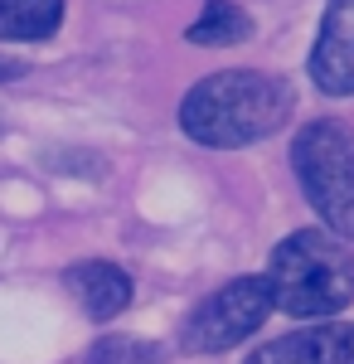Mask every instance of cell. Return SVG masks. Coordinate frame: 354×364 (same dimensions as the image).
Instances as JSON below:
<instances>
[{"mask_svg":"<svg viewBox=\"0 0 354 364\" xmlns=\"http://www.w3.org/2000/svg\"><path fill=\"white\" fill-rule=\"evenodd\" d=\"M296 112V92L281 73L267 68H223L209 73L180 102V132L214 151H238L267 141Z\"/></svg>","mask_w":354,"mask_h":364,"instance_id":"obj_1","label":"cell"},{"mask_svg":"<svg viewBox=\"0 0 354 364\" xmlns=\"http://www.w3.org/2000/svg\"><path fill=\"white\" fill-rule=\"evenodd\" d=\"M262 277L272 311L296 321H330L354 301V248L321 228H296L272 248Z\"/></svg>","mask_w":354,"mask_h":364,"instance_id":"obj_2","label":"cell"},{"mask_svg":"<svg viewBox=\"0 0 354 364\" xmlns=\"http://www.w3.org/2000/svg\"><path fill=\"white\" fill-rule=\"evenodd\" d=\"M291 170L321 224L354 243V127L340 117H316L291 136Z\"/></svg>","mask_w":354,"mask_h":364,"instance_id":"obj_3","label":"cell"},{"mask_svg":"<svg viewBox=\"0 0 354 364\" xmlns=\"http://www.w3.org/2000/svg\"><path fill=\"white\" fill-rule=\"evenodd\" d=\"M272 316V291L267 277H233L218 291H209L199 306L180 321V350L185 355H223L247 336H257Z\"/></svg>","mask_w":354,"mask_h":364,"instance_id":"obj_4","label":"cell"},{"mask_svg":"<svg viewBox=\"0 0 354 364\" xmlns=\"http://www.w3.org/2000/svg\"><path fill=\"white\" fill-rule=\"evenodd\" d=\"M306 68L326 97H354V0H326Z\"/></svg>","mask_w":354,"mask_h":364,"instance_id":"obj_5","label":"cell"},{"mask_svg":"<svg viewBox=\"0 0 354 364\" xmlns=\"http://www.w3.org/2000/svg\"><path fill=\"white\" fill-rule=\"evenodd\" d=\"M243 364H354V321H316L257 345Z\"/></svg>","mask_w":354,"mask_h":364,"instance_id":"obj_6","label":"cell"},{"mask_svg":"<svg viewBox=\"0 0 354 364\" xmlns=\"http://www.w3.org/2000/svg\"><path fill=\"white\" fill-rule=\"evenodd\" d=\"M68 291L82 301V311L92 316V321H112V316H122V311L132 306V296H136V287H132V272L127 267H117L107 257H87V262H73L68 272Z\"/></svg>","mask_w":354,"mask_h":364,"instance_id":"obj_7","label":"cell"},{"mask_svg":"<svg viewBox=\"0 0 354 364\" xmlns=\"http://www.w3.org/2000/svg\"><path fill=\"white\" fill-rule=\"evenodd\" d=\"M63 29V0H0V39L44 44Z\"/></svg>","mask_w":354,"mask_h":364,"instance_id":"obj_8","label":"cell"},{"mask_svg":"<svg viewBox=\"0 0 354 364\" xmlns=\"http://www.w3.org/2000/svg\"><path fill=\"white\" fill-rule=\"evenodd\" d=\"M252 15H247L238 0H204L199 20L185 29L190 44H204V49H228V44H247L252 39Z\"/></svg>","mask_w":354,"mask_h":364,"instance_id":"obj_9","label":"cell"},{"mask_svg":"<svg viewBox=\"0 0 354 364\" xmlns=\"http://www.w3.org/2000/svg\"><path fill=\"white\" fill-rule=\"evenodd\" d=\"M82 364H161V345L141 336H102L92 340Z\"/></svg>","mask_w":354,"mask_h":364,"instance_id":"obj_10","label":"cell"},{"mask_svg":"<svg viewBox=\"0 0 354 364\" xmlns=\"http://www.w3.org/2000/svg\"><path fill=\"white\" fill-rule=\"evenodd\" d=\"M15 78H25V63H15V58L0 54V83H15Z\"/></svg>","mask_w":354,"mask_h":364,"instance_id":"obj_11","label":"cell"}]
</instances>
